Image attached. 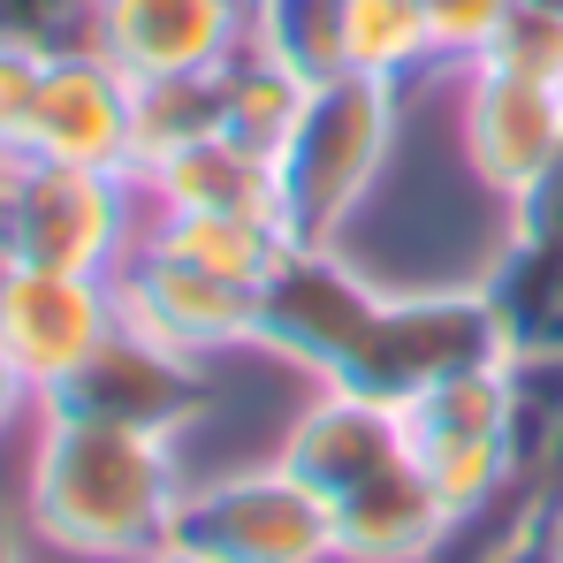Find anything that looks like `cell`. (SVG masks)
<instances>
[{
    "label": "cell",
    "mask_w": 563,
    "mask_h": 563,
    "mask_svg": "<svg viewBox=\"0 0 563 563\" xmlns=\"http://www.w3.org/2000/svg\"><path fill=\"white\" fill-rule=\"evenodd\" d=\"M184 457L176 434H137L107 419L38 411L23 472V526L69 563H137L184 526Z\"/></svg>",
    "instance_id": "obj_1"
},
{
    "label": "cell",
    "mask_w": 563,
    "mask_h": 563,
    "mask_svg": "<svg viewBox=\"0 0 563 563\" xmlns=\"http://www.w3.org/2000/svg\"><path fill=\"white\" fill-rule=\"evenodd\" d=\"M404 137V92L374 77H335L305 99V122L275 161L282 213L297 244H343L358 229V213L374 206L380 176L396 161Z\"/></svg>",
    "instance_id": "obj_2"
},
{
    "label": "cell",
    "mask_w": 563,
    "mask_h": 563,
    "mask_svg": "<svg viewBox=\"0 0 563 563\" xmlns=\"http://www.w3.org/2000/svg\"><path fill=\"white\" fill-rule=\"evenodd\" d=\"M396 419H404L411 465L434 487V503L450 510L457 533L479 526V518H495V503H510L526 487V465H518V404H510V351L487 358V366H465V374L434 380Z\"/></svg>",
    "instance_id": "obj_3"
},
{
    "label": "cell",
    "mask_w": 563,
    "mask_h": 563,
    "mask_svg": "<svg viewBox=\"0 0 563 563\" xmlns=\"http://www.w3.org/2000/svg\"><path fill=\"white\" fill-rule=\"evenodd\" d=\"M145 236V190L107 168H62L23 161L8 213H0V260L8 267H62V275H107Z\"/></svg>",
    "instance_id": "obj_4"
},
{
    "label": "cell",
    "mask_w": 563,
    "mask_h": 563,
    "mask_svg": "<svg viewBox=\"0 0 563 563\" xmlns=\"http://www.w3.org/2000/svg\"><path fill=\"white\" fill-rule=\"evenodd\" d=\"M487 358H503V328H495V305L479 282H465V289H388L358 358L335 374V388L404 411L434 380L487 366Z\"/></svg>",
    "instance_id": "obj_5"
},
{
    "label": "cell",
    "mask_w": 563,
    "mask_h": 563,
    "mask_svg": "<svg viewBox=\"0 0 563 563\" xmlns=\"http://www.w3.org/2000/svg\"><path fill=\"white\" fill-rule=\"evenodd\" d=\"M380 297L388 289L343 244H297L267 275V289H260L252 351H267V358H282V366H297V374H312V380H335L358 358Z\"/></svg>",
    "instance_id": "obj_6"
},
{
    "label": "cell",
    "mask_w": 563,
    "mask_h": 563,
    "mask_svg": "<svg viewBox=\"0 0 563 563\" xmlns=\"http://www.w3.org/2000/svg\"><path fill=\"white\" fill-rule=\"evenodd\" d=\"M450 77H457V153H465V176L518 221L563 168V92L556 85L503 77L487 62H465Z\"/></svg>",
    "instance_id": "obj_7"
},
{
    "label": "cell",
    "mask_w": 563,
    "mask_h": 563,
    "mask_svg": "<svg viewBox=\"0 0 563 563\" xmlns=\"http://www.w3.org/2000/svg\"><path fill=\"white\" fill-rule=\"evenodd\" d=\"M176 533L213 563H335L328 503L282 465H236L221 479H198Z\"/></svg>",
    "instance_id": "obj_8"
},
{
    "label": "cell",
    "mask_w": 563,
    "mask_h": 563,
    "mask_svg": "<svg viewBox=\"0 0 563 563\" xmlns=\"http://www.w3.org/2000/svg\"><path fill=\"white\" fill-rule=\"evenodd\" d=\"M114 312H122V328L213 366L221 351H252L260 289H236V282L206 275V267H190V260L137 236V252L114 267Z\"/></svg>",
    "instance_id": "obj_9"
},
{
    "label": "cell",
    "mask_w": 563,
    "mask_h": 563,
    "mask_svg": "<svg viewBox=\"0 0 563 563\" xmlns=\"http://www.w3.org/2000/svg\"><path fill=\"white\" fill-rule=\"evenodd\" d=\"M206 396H213V380H206L198 358L137 335V328H114L38 411L107 419V427H137V434H184L190 419L206 411Z\"/></svg>",
    "instance_id": "obj_10"
},
{
    "label": "cell",
    "mask_w": 563,
    "mask_h": 563,
    "mask_svg": "<svg viewBox=\"0 0 563 563\" xmlns=\"http://www.w3.org/2000/svg\"><path fill=\"white\" fill-rule=\"evenodd\" d=\"M122 328L114 282L107 275H62V267H8L0 260V351L23 366L38 404L92 358Z\"/></svg>",
    "instance_id": "obj_11"
},
{
    "label": "cell",
    "mask_w": 563,
    "mask_h": 563,
    "mask_svg": "<svg viewBox=\"0 0 563 563\" xmlns=\"http://www.w3.org/2000/svg\"><path fill=\"white\" fill-rule=\"evenodd\" d=\"M92 46L122 77H221L252 46L244 0H99Z\"/></svg>",
    "instance_id": "obj_12"
},
{
    "label": "cell",
    "mask_w": 563,
    "mask_h": 563,
    "mask_svg": "<svg viewBox=\"0 0 563 563\" xmlns=\"http://www.w3.org/2000/svg\"><path fill=\"white\" fill-rule=\"evenodd\" d=\"M130 99H137V77H122L99 46L46 54L23 161H62V168L130 176ZM130 184H137V176H130Z\"/></svg>",
    "instance_id": "obj_13"
},
{
    "label": "cell",
    "mask_w": 563,
    "mask_h": 563,
    "mask_svg": "<svg viewBox=\"0 0 563 563\" xmlns=\"http://www.w3.org/2000/svg\"><path fill=\"white\" fill-rule=\"evenodd\" d=\"M404 457H411L404 450V419L388 404H366V396L335 388V380H312V404L282 427V442H275V465L297 472L320 503L351 495L358 479L404 465Z\"/></svg>",
    "instance_id": "obj_14"
},
{
    "label": "cell",
    "mask_w": 563,
    "mask_h": 563,
    "mask_svg": "<svg viewBox=\"0 0 563 563\" xmlns=\"http://www.w3.org/2000/svg\"><path fill=\"white\" fill-rule=\"evenodd\" d=\"M328 518H335V563H434L457 533L411 457L335 495Z\"/></svg>",
    "instance_id": "obj_15"
},
{
    "label": "cell",
    "mask_w": 563,
    "mask_h": 563,
    "mask_svg": "<svg viewBox=\"0 0 563 563\" xmlns=\"http://www.w3.org/2000/svg\"><path fill=\"white\" fill-rule=\"evenodd\" d=\"M137 190H145V213H260V221H282V229H289L275 161L244 153L229 130L184 145L176 161H161Z\"/></svg>",
    "instance_id": "obj_16"
},
{
    "label": "cell",
    "mask_w": 563,
    "mask_h": 563,
    "mask_svg": "<svg viewBox=\"0 0 563 563\" xmlns=\"http://www.w3.org/2000/svg\"><path fill=\"white\" fill-rule=\"evenodd\" d=\"M479 289L510 358H563V229H510Z\"/></svg>",
    "instance_id": "obj_17"
},
{
    "label": "cell",
    "mask_w": 563,
    "mask_h": 563,
    "mask_svg": "<svg viewBox=\"0 0 563 563\" xmlns=\"http://www.w3.org/2000/svg\"><path fill=\"white\" fill-rule=\"evenodd\" d=\"M145 244L236 282V289H267V275L297 252V236L260 213H145Z\"/></svg>",
    "instance_id": "obj_18"
},
{
    "label": "cell",
    "mask_w": 563,
    "mask_h": 563,
    "mask_svg": "<svg viewBox=\"0 0 563 563\" xmlns=\"http://www.w3.org/2000/svg\"><path fill=\"white\" fill-rule=\"evenodd\" d=\"M343 46H351V77H374L396 92L442 69L427 0H343Z\"/></svg>",
    "instance_id": "obj_19"
},
{
    "label": "cell",
    "mask_w": 563,
    "mask_h": 563,
    "mask_svg": "<svg viewBox=\"0 0 563 563\" xmlns=\"http://www.w3.org/2000/svg\"><path fill=\"white\" fill-rule=\"evenodd\" d=\"M252 54H267L297 85H335L351 77L343 46V0H252Z\"/></svg>",
    "instance_id": "obj_20"
},
{
    "label": "cell",
    "mask_w": 563,
    "mask_h": 563,
    "mask_svg": "<svg viewBox=\"0 0 563 563\" xmlns=\"http://www.w3.org/2000/svg\"><path fill=\"white\" fill-rule=\"evenodd\" d=\"M305 99H312V85H297L289 69H275L267 54L244 46V54L221 69V130H229L244 153L282 161L289 137H297V122H305Z\"/></svg>",
    "instance_id": "obj_21"
},
{
    "label": "cell",
    "mask_w": 563,
    "mask_h": 563,
    "mask_svg": "<svg viewBox=\"0 0 563 563\" xmlns=\"http://www.w3.org/2000/svg\"><path fill=\"white\" fill-rule=\"evenodd\" d=\"M221 130V77H145L130 99V176L145 184L161 161Z\"/></svg>",
    "instance_id": "obj_22"
},
{
    "label": "cell",
    "mask_w": 563,
    "mask_h": 563,
    "mask_svg": "<svg viewBox=\"0 0 563 563\" xmlns=\"http://www.w3.org/2000/svg\"><path fill=\"white\" fill-rule=\"evenodd\" d=\"M503 77H526V85H556L563 92V8L556 0H510L503 23L487 31V46L472 54Z\"/></svg>",
    "instance_id": "obj_23"
},
{
    "label": "cell",
    "mask_w": 563,
    "mask_h": 563,
    "mask_svg": "<svg viewBox=\"0 0 563 563\" xmlns=\"http://www.w3.org/2000/svg\"><path fill=\"white\" fill-rule=\"evenodd\" d=\"M99 0H0V46L15 54H69L92 46Z\"/></svg>",
    "instance_id": "obj_24"
},
{
    "label": "cell",
    "mask_w": 563,
    "mask_h": 563,
    "mask_svg": "<svg viewBox=\"0 0 563 563\" xmlns=\"http://www.w3.org/2000/svg\"><path fill=\"white\" fill-rule=\"evenodd\" d=\"M510 0H427L434 15V46H442V69H465L472 54L487 46V31L503 23Z\"/></svg>",
    "instance_id": "obj_25"
},
{
    "label": "cell",
    "mask_w": 563,
    "mask_h": 563,
    "mask_svg": "<svg viewBox=\"0 0 563 563\" xmlns=\"http://www.w3.org/2000/svg\"><path fill=\"white\" fill-rule=\"evenodd\" d=\"M38 77H46V54H15V46H0V145H8V153H23V137H31Z\"/></svg>",
    "instance_id": "obj_26"
},
{
    "label": "cell",
    "mask_w": 563,
    "mask_h": 563,
    "mask_svg": "<svg viewBox=\"0 0 563 563\" xmlns=\"http://www.w3.org/2000/svg\"><path fill=\"white\" fill-rule=\"evenodd\" d=\"M479 563H563V533L541 518V510H526V503H518V518L479 549Z\"/></svg>",
    "instance_id": "obj_27"
},
{
    "label": "cell",
    "mask_w": 563,
    "mask_h": 563,
    "mask_svg": "<svg viewBox=\"0 0 563 563\" xmlns=\"http://www.w3.org/2000/svg\"><path fill=\"white\" fill-rule=\"evenodd\" d=\"M518 503H526V510H541V518H549V526L563 533V427H556V442L541 450V465L526 472V487H518Z\"/></svg>",
    "instance_id": "obj_28"
},
{
    "label": "cell",
    "mask_w": 563,
    "mask_h": 563,
    "mask_svg": "<svg viewBox=\"0 0 563 563\" xmlns=\"http://www.w3.org/2000/svg\"><path fill=\"white\" fill-rule=\"evenodd\" d=\"M31 411H38V388H31V380H23V366L0 351V442H8V434H15Z\"/></svg>",
    "instance_id": "obj_29"
},
{
    "label": "cell",
    "mask_w": 563,
    "mask_h": 563,
    "mask_svg": "<svg viewBox=\"0 0 563 563\" xmlns=\"http://www.w3.org/2000/svg\"><path fill=\"white\" fill-rule=\"evenodd\" d=\"M510 229H563V168H556V184L541 190V198H533V206H526Z\"/></svg>",
    "instance_id": "obj_30"
},
{
    "label": "cell",
    "mask_w": 563,
    "mask_h": 563,
    "mask_svg": "<svg viewBox=\"0 0 563 563\" xmlns=\"http://www.w3.org/2000/svg\"><path fill=\"white\" fill-rule=\"evenodd\" d=\"M137 563H213V556H206V549H190L184 533H176V541H161L153 556H137Z\"/></svg>",
    "instance_id": "obj_31"
},
{
    "label": "cell",
    "mask_w": 563,
    "mask_h": 563,
    "mask_svg": "<svg viewBox=\"0 0 563 563\" xmlns=\"http://www.w3.org/2000/svg\"><path fill=\"white\" fill-rule=\"evenodd\" d=\"M15 168H23V153H8V145H0V213H8V190H15Z\"/></svg>",
    "instance_id": "obj_32"
},
{
    "label": "cell",
    "mask_w": 563,
    "mask_h": 563,
    "mask_svg": "<svg viewBox=\"0 0 563 563\" xmlns=\"http://www.w3.org/2000/svg\"><path fill=\"white\" fill-rule=\"evenodd\" d=\"M0 563H23V549H15V526L0 518Z\"/></svg>",
    "instance_id": "obj_33"
},
{
    "label": "cell",
    "mask_w": 563,
    "mask_h": 563,
    "mask_svg": "<svg viewBox=\"0 0 563 563\" xmlns=\"http://www.w3.org/2000/svg\"><path fill=\"white\" fill-rule=\"evenodd\" d=\"M244 8H252V0H244Z\"/></svg>",
    "instance_id": "obj_34"
},
{
    "label": "cell",
    "mask_w": 563,
    "mask_h": 563,
    "mask_svg": "<svg viewBox=\"0 0 563 563\" xmlns=\"http://www.w3.org/2000/svg\"><path fill=\"white\" fill-rule=\"evenodd\" d=\"M556 8H563V0H556Z\"/></svg>",
    "instance_id": "obj_35"
}]
</instances>
